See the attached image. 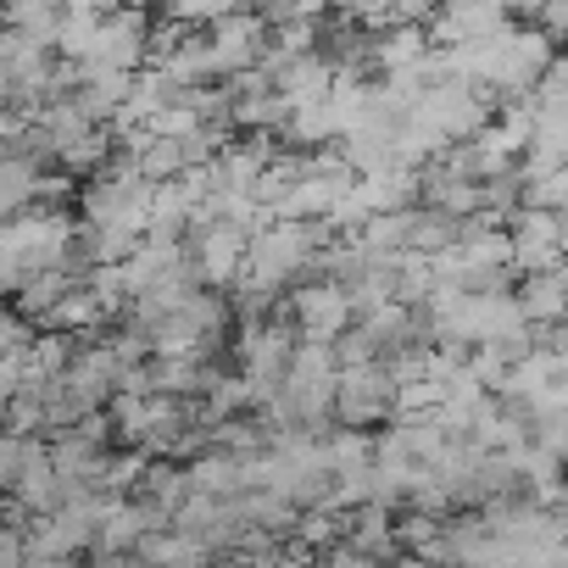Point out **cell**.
Wrapping results in <instances>:
<instances>
[{
  "mask_svg": "<svg viewBox=\"0 0 568 568\" xmlns=\"http://www.w3.org/2000/svg\"><path fill=\"white\" fill-rule=\"evenodd\" d=\"M223 568H256V562H223Z\"/></svg>",
  "mask_w": 568,
  "mask_h": 568,
  "instance_id": "obj_6",
  "label": "cell"
},
{
  "mask_svg": "<svg viewBox=\"0 0 568 568\" xmlns=\"http://www.w3.org/2000/svg\"><path fill=\"white\" fill-rule=\"evenodd\" d=\"M513 18L496 12V7H457V12H435V40L446 51H468V45H485L507 29Z\"/></svg>",
  "mask_w": 568,
  "mask_h": 568,
  "instance_id": "obj_5",
  "label": "cell"
},
{
  "mask_svg": "<svg viewBox=\"0 0 568 568\" xmlns=\"http://www.w3.org/2000/svg\"><path fill=\"white\" fill-rule=\"evenodd\" d=\"M513 296H518V313H524L529 329H557V324L568 318V262L551 267V273L524 278Z\"/></svg>",
  "mask_w": 568,
  "mask_h": 568,
  "instance_id": "obj_4",
  "label": "cell"
},
{
  "mask_svg": "<svg viewBox=\"0 0 568 568\" xmlns=\"http://www.w3.org/2000/svg\"><path fill=\"white\" fill-rule=\"evenodd\" d=\"M352 296L341 291L335 278H324V284H307V291H296V324H302V335L313 341V346H335L346 329H352Z\"/></svg>",
  "mask_w": 568,
  "mask_h": 568,
  "instance_id": "obj_3",
  "label": "cell"
},
{
  "mask_svg": "<svg viewBox=\"0 0 568 568\" xmlns=\"http://www.w3.org/2000/svg\"><path fill=\"white\" fill-rule=\"evenodd\" d=\"M507 240H513V267L524 278L562 267V212H540V206H518L507 217Z\"/></svg>",
  "mask_w": 568,
  "mask_h": 568,
  "instance_id": "obj_1",
  "label": "cell"
},
{
  "mask_svg": "<svg viewBox=\"0 0 568 568\" xmlns=\"http://www.w3.org/2000/svg\"><path fill=\"white\" fill-rule=\"evenodd\" d=\"M396 379L385 363H363V368H341V385H335V413L346 429H363L374 418H385L396 407Z\"/></svg>",
  "mask_w": 568,
  "mask_h": 568,
  "instance_id": "obj_2",
  "label": "cell"
}]
</instances>
